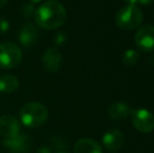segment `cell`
<instances>
[{
  "instance_id": "14",
  "label": "cell",
  "mask_w": 154,
  "mask_h": 153,
  "mask_svg": "<svg viewBox=\"0 0 154 153\" xmlns=\"http://www.w3.org/2000/svg\"><path fill=\"white\" fill-rule=\"evenodd\" d=\"M19 87V80L13 75H4L0 77V92L12 93Z\"/></svg>"
},
{
  "instance_id": "13",
  "label": "cell",
  "mask_w": 154,
  "mask_h": 153,
  "mask_svg": "<svg viewBox=\"0 0 154 153\" xmlns=\"http://www.w3.org/2000/svg\"><path fill=\"white\" fill-rule=\"evenodd\" d=\"M131 113V108L129 105L123 102H116L111 104L108 108V115L110 118L116 121L125 120Z\"/></svg>"
},
{
  "instance_id": "4",
  "label": "cell",
  "mask_w": 154,
  "mask_h": 153,
  "mask_svg": "<svg viewBox=\"0 0 154 153\" xmlns=\"http://www.w3.org/2000/svg\"><path fill=\"white\" fill-rule=\"evenodd\" d=\"M22 60V51L20 47L12 42H3L0 44V67L14 68L20 64Z\"/></svg>"
},
{
  "instance_id": "11",
  "label": "cell",
  "mask_w": 154,
  "mask_h": 153,
  "mask_svg": "<svg viewBox=\"0 0 154 153\" xmlns=\"http://www.w3.org/2000/svg\"><path fill=\"white\" fill-rule=\"evenodd\" d=\"M102 142L104 147L107 150L116 151L124 146L125 136H124V133L119 129H110L103 135Z\"/></svg>"
},
{
  "instance_id": "7",
  "label": "cell",
  "mask_w": 154,
  "mask_h": 153,
  "mask_svg": "<svg viewBox=\"0 0 154 153\" xmlns=\"http://www.w3.org/2000/svg\"><path fill=\"white\" fill-rule=\"evenodd\" d=\"M2 145L11 153H27L32 147V139L27 134H18L13 139H4Z\"/></svg>"
},
{
  "instance_id": "20",
  "label": "cell",
  "mask_w": 154,
  "mask_h": 153,
  "mask_svg": "<svg viewBox=\"0 0 154 153\" xmlns=\"http://www.w3.org/2000/svg\"><path fill=\"white\" fill-rule=\"evenodd\" d=\"M152 3H154V0H138V4L142 5H150Z\"/></svg>"
},
{
  "instance_id": "22",
  "label": "cell",
  "mask_w": 154,
  "mask_h": 153,
  "mask_svg": "<svg viewBox=\"0 0 154 153\" xmlns=\"http://www.w3.org/2000/svg\"><path fill=\"white\" fill-rule=\"evenodd\" d=\"M6 2H8V0H0V10H1L4 5H5Z\"/></svg>"
},
{
  "instance_id": "9",
  "label": "cell",
  "mask_w": 154,
  "mask_h": 153,
  "mask_svg": "<svg viewBox=\"0 0 154 153\" xmlns=\"http://www.w3.org/2000/svg\"><path fill=\"white\" fill-rule=\"evenodd\" d=\"M20 123L13 115H3L0 118V135L4 139H13L20 134Z\"/></svg>"
},
{
  "instance_id": "1",
  "label": "cell",
  "mask_w": 154,
  "mask_h": 153,
  "mask_svg": "<svg viewBox=\"0 0 154 153\" xmlns=\"http://www.w3.org/2000/svg\"><path fill=\"white\" fill-rule=\"evenodd\" d=\"M35 20L44 29H56L66 21V10L58 0H47L36 10Z\"/></svg>"
},
{
  "instance_id": "19",
  "label": "cell",
  "mask_w": 154,
  "mask_h": 153,
  "mask_svg": "<svg viewBox=\"0 0 154 153\" xmlns=\"http://www.w3.org/2000/svg\"><path fill=\"white\" fill-rule=\"evenodd\" d=\"M37 153H51V150L48 147L44 146V147H40L37 150Z\"/></svg>"
},
{
  "instance_id": "24",
  "label": "cell",
  "mask_w": 154,
  "mask_h": 153,
  "mask_svg": "<svg viewBox=\"0 0 154 153\" xmlns=\"http://www.w3.org/2000/svg\"><path fill=\"white\" fill-rule=\"evenodd\" d=\"M58 153H68V152H66V151H59Z\"/></svg>"
},
{
  "instance_id": "8",
  "label": "cell",
  "mask_w": 154,
  "mask_h": 153,
  "mask_svg": "<svg viewBox=\"0 0 154 153\" xmlns=\"http://www.w3.org/2000/svg\"><path fill=\"white\" fill-rule=\"evenodd\" d=\"M62 54L57 47L46 49L42 56V65L47 72H57L62 66Z\"/></svg>"
},
{
  "instance_id": "12",
  "label": "cell",
  "mask_w": 154,
  "mask_h": 153,
  "mask_svg": "<svg viewBox=\"0 0 154 153\" xmlns=\"http://www.w3.org/2000/svg\"><path fill=\"white\" fill-rule=\"evenodd\" d=\"M73 153H103L102 147L92 139H81L75 143Z\"/></svg>"
},
{
  "instance_id": "2",
  "label": "cell",
  "mask_w": 154,
  "mask_h": 153,
  "mask_svg": "<svg viewBox=\"0 0 154 153\" xmlns=\"http://www.w3.org/2000/svg\"><path fill=\"white\" fill-rule=\"evenodd\" d=\"M20 121L29 128H37L43 125L48 118V110L40 103H26L20 109Z\"/></svg>"
},
{
  "instance_id": "23",
  "label": "cell",
  "mask_w": 154,
  "mask_h": 153,
  "mask_svg": "<svg viewBox=\"0 0 154 153\" xmlns=\"http://www.w3.org/2000/svg\"><path fill=\"white\" fill-rule=\"evenodd\" d=\"M29 1H31V3H32V4H36V3H39L41 0H29Z\"/></svg>"
},
{
  "instance_id": "18",
  "label": "cell",
  "mask_w": 154,
  "mask_h": 153,
  "mask_svg": "<svg viewBox=\"0 0 154 153\" xmlns=\"http://www.w3.org/2000/svg\"><path fill=\"white\" fill-rule=\"evenodd\" d=\"M54 40H55L56 45H62V44H64L65 41H66V36H65V34L63 33V32H59V33L56 34Z\"/></svg>"
},
{
  "instance_id": "6",
  "label": "cell",
  "mask_w": 154,
  "mask_h": 153,
  "mask_svg": "<svg viewBox=\"0 0 154 153\" xmlns=\"http://www.w3.org/2000/svg\"><path fill=\"white\" fill-rule=\"evenodd\" d=\"M135 44L143 51L154 50V26L144 25L137 29L135 34Z\"/></svg>"
},
{
  "instance_id": "16",
  "label": "cell",
  "mask_w": 154,
  "mask_h": 153,
  "mask_svg": "<svg viewBox=\"0 0 154 153\" xmlns=\"http://www.w3.org/2000/svg\"><path fill=\"white\" fill-rule=\"evenodd\" d=\"M36 10L37 8H35V4L24 3L22 5V8H21V13H22L24 18H32L36 14Z\"/></svg>"
},
{
  "instance_id": "21",
  "label": "cell",
  "mask_w": 154,
  "mask_h": 153,
  "mask_svg": "<svg viewBox=\"0 0 154 153\" xmlns=\"http://www.w3.org/2000/svg\"><path fill=\"white\" fill-rule=\"evenodd\" d=\"M125 2L129 5H136L138 4V0H125Z\"/></svg>"
},
{
  "instance_id": "5",
  "label": "cell",
  "mask_w": 154,
  "mask_h": 153,
  "mask_svg": "<svg viewBox=\"0 0 154 153\" xmlns=\"http://www.w3.org/2000/svg\"><path fill=\"white\" fill-rule=\"evenodd\" d=\"M131 122L133 127L142 133H150L154 130V115L145 108L131 110Z\"/></svg>"
},
{
  "instance_id": "10",
  "label": "cell",
  "mask_w": 154,
  "mask_h": 153,
  "mask_svg": "<svg viewBox=\"0 0 154 153\" xmlns=\"http://www.w3.org/2000/svg\"><path fill=\"white\" fill-rule=\"evenodd\" d=\"M39 37L38 25L32 22H26L21 26L18 34V40L23 46L29 47L36 43Z\"/></svg>"
},
{
  "instance_id": "15",
  "label": "cell",
  "mask_w": 154,
  "mask_h": 153,
  "mask_svg": "<svg viewBox=\"0 0 154 153\" xmlns=\"http://www.w3.org/2000/svg\"><path fill=\"white\" fill-rule=\"evenodd\" d=\"M140 59V53L135 49H127L124 51L122 56L123 62L128 66H132L136 63Z\"/></svg>"
},
{
  "instance_id": "17",
  "label": "cell",
  "mask_w": 154,
  "mask_h": 153,
  "mask_svg": "<svg viewBox=\"0 0 154 153\" xmlns=\"http://www.w3.org/2000/svg\"><path fill=\"white\" fill-rule=\"evenodd\" d=\"M10 29V22L6 19L0 18V35L5 34Z\"/></svg>"
},
{
  "instance_id": "3",
  "label": "cell",
  "mask_w": 154,
  "mask_h": 153,
  "mask_svg": "<svg viewBox=\"0 0 154 153\" xmlns=\"http://www.w3.org/2000/svg\"><path fill=\"white\" fill-rule=\"evenodd\" d=\"M143 21V13L136 5H127L120 8L116 16V22L124 31H132L137 29Z\"/></svg>"
}]
</instances>
